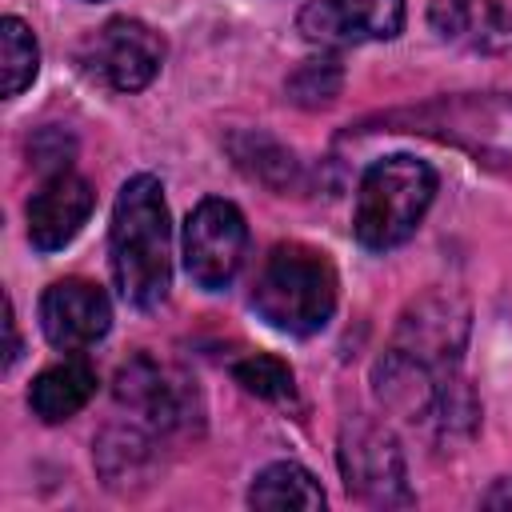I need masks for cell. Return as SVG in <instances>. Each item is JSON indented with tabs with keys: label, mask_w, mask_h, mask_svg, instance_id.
I'll return each instance as SVG.
<instances>
[{
	"label": "cell",
	"mask_w": 512,
	"mask_h": 512,
	"mask_svg": "<svg viewBox=\"0 0 512 512\" xmlns=\"http://www.w3.org/2000/svg\"><path fill=\"white\" fill-rule=\"evenodd\" d=\"M0 60H4L0 64L4 68V96H20L40 68V48H36L28 24L16 16L0 20Z\"/></svg>",
	"instance_id": "2e32d148"
},
{
	"label": "cell",
	"mask_w": 512,
	"mask_h": 512,
	"mask_svg": "<svg viewBox=\"0 0 512 512\" xmlns=\"http://www.w3.org/2000/svg\"><path fill=\"white\" fill-rule=\"evenodd\" d=\"M432 196H436V172L424 160L408 152L376 160L356 192V220H352L356 240L372 252L404 244L424 220Z\"/></svg>",
	"instance_id": "3957f363"
},
{
	"label": "cell",
	"mask_w": 512,
	"mask_h": 512,
	"mask_svg": "<svg viewBox=\"0 0 512 512\" xmlns=\"http://www.w3.org/2000/svg\"><path fill=\"white\" fill-rule=\"evenodd\" d=\"M164 60V44L160 36L128 16L108 20L88 44H84V68L88 76L104 80L116 92H140L144 84H152V76L160 72Z\"/></svg>",
	"instance_id": "8992f818"
},
{
	"label": "cell",
	"mask_w": 512,
	"mask_h": 512,
	"mask_svg": "<svg viewBox=\"0 0 512 512\" xmlns=\"http://www.w3.org/2000/svg\"><path fill=\"white\" fill-rule=\"evenodd\" d=\"M232 156H236V164H240L252 180H260V184H268V188H280V192H284V188L292 184V176H296L292 152L280 148L276 140L260 136V132L236 136V140H232Z\"/></svg>",
	"instance_id": "9a60e30c"
},
{
	"label": "cell",
	"mask_w": 512,
	"mask_h": 512,
	"mask_svg": "<svg viewBox=\"0 0 512 512\" xmlns=\"http://www.w3.org/2000/svg\"><path fill=\"white\" fill-rule=\"evenodd\" d=\"M108 264L116 288L136 308H156L172 284V224L156 176H132L112 208Z\"/></svg>",
	"instance_id": "6da1fadb"
},
{
	"label": "cell",
	"mask_w": 512,
	"mask_h": 512,
	"mask_svg": "<svg viewBox=\"0 0 512 512\" xmlns=\"http://www.w3.org/2000/svg\"><path fill=\"white\" fill-rule=\"evenodd\" d=\"M248 504L252 508H304V512H316V508H324V488L316 484V476L308 468L284 460V464H268L252 480Z\"/></svg>",
	"instance_id": "5bb4252c"
},
{
	"label": "cell",
	"mask_w": 512,
	"mask_h": 512,
	"mask_svg": "<svg viewBox=\"0 0 512 512\" xmlns=\"http://www.w3.org/2000/svg\"><path fill=\"white\" fill-rule=\"evenodd\" d=\"M92 396H96V368L80 356H68L32 380L28 404L44 424H60V420L76 416Z\"/></svg>",
	"instance_id": "4fadbf2b"
},
{
	"label": "cell",
	"mask_w": 512,
	"mask_h": 512,
	"mask_svg": "<svg viewBox=\"0 0 512 512\" xmlns=\"http://www.w3.org/2000/svg\"><path fill=\"white\" fill-rule=\"evenodd\" d=\"M400 28H404V0H312L300 12L304 40L320 48L392 40Z\"/></svg>",
	"instance_id": "ba28073f"
},
{
	"label": "cell",
	"mask_w": 512,
	"mask_h": 512,
	"mask_svg": "<svg viewBox=\"0 0 512 512\" xmlns=\"http://www.w3.org/2000/svg\"><path fill=\"white\" fill-rule=\"evenodd\" d=\"M432 28L472 52H496L512 44V12L500 0H436Z\"/></svg>",
	"instance_id": "8fae6325"
},
{
	"label": "cell",
	"mask_w": 512,
	"mask_h": 512,
	"mask_svg": "<svg viewBox=\"0 0 512 512\" xmlns=\"http://www.w3.org/2000/svg\"><path fill=\"white\" fill-rule=\"evenodd\" d=\"M248 252V224L232 200L208 196L184 224V268L204 292L232 284Z\"/></svg>",
	"instance_id": "5b68a950"
},
{
	"label": "cell",
	"mask_w": 512,
	"mask_h": 512,
	"mask_svg": "<svg viewBox=\"0 0 512 512\" xmlns=\"http://www.w3.org/2000/svg\"><path fill=\"white\" fill-rule=\"evenodd\" d=\"M116 400L144 408L160 428H176L188 420V396L180 384L168 380V372L160 364H152L148 356H136L132 364L120 368L116 376Z\"/></svg>",
	"instance_id": "7c38bea8"
},
{
	"label": "cell",
	"mask_w": 512,
	"mask_h": 512,
	"mask_svg": "<svg viewBox=\"0 0 512 512\" xmlns=\"http://www.w3.org/2000/svg\"><path fill=\"white\" fill-rule=\"evenodd\" d=\"M340 64L332 56H316V60H304L292 76H288V96L304 108H320V104H332L336 92H340Z\"/></svg>",
	"instance_id": "e0dca14e"
},
{
	"label": "cell",
	"mask_w": 512,
	"mask_h": 512,
	"mask_svg": "<svg viewBox=\"0 0 512 512\" xmlns=\"http://www.w3.org/2000/svg\"><path fill=\"white\" fill-rule=\"evenodd\" d=\"M108 324H112V304L92 280H80V276L56 280L40 296V328L52 348L80 352L96 344L108 332Z\"/></svg>",
	"instance_id": "9c48e42d"
},
{
	"label": "cell",
	"mask_w": 512,
	"mask_h": 512,
	"mask_svg": "<svg viewBox=\"0 0 512 512\" xmlns=\"http://www.w3.org/2000/svg\"><path fill=\"white\" fill-rule=\"evenodd\" d=\"M340 472L344 488L364 504H412L400 444L376 420L356 416L340 428Z\"/></svg>",
	"instance_id": "277c9868"
},
{
	"label": "cell",
	"mask_w": 512,
	"mask_h": 512,
	"mask_svg": "<svg viewBox=\"0 0 512 512\" xmlns=\"http://www.w3.org/2000/svg\"><path fill=\"white\" fill-rule=\"evenodd\" d=\"M252 308L276 332L288 336L320 332L336 312L332 260L308 244H276L252 280Z\"/></svg>",
	"instance_id": "7a4b0ae2"
},
{
	"label": "cell",
	"mask_w": 512,
	"mask_h": 512,
	"mask_svg": "<svg viewBox=\"0 0 512 512\" xmlns=\"http://www.w3.org/2000/svg\"><path fill=\"white\" fill-rule=\"evenodd\" d=\"M484 508H512V480H500V484L484 496Z\"/></svg>",
	"instance_id": "ffe728a7"
},
{
	"label": "cell",
	"mask_w": 512,
	"mask_h": 512,
	"mask_svg": "<svg viewBox=\"0 0 512 512\" xmlns=\"http://www.w3.org/2000/svg\"><path fill=\"white\" fill-rule=\"evenodd\" d=\"M4 328H8V352H4V368H12V364H16V356H20V340H16V320H12V304L4 308Z\"/></svg>",
	"instance_id": "d6986e66"
},
{
	"label": "cell",
	"mask_w": 512,
	"mask_h": 512,
	"mask_svg": "<svg viewBox=\"0 0 512 512\" xmlns=\"http://www.w3.org/2000/svg\"><path fill=\"white\" fill-rule=\"evenodd\" d=\"M92 208H96V192L84 176H72V172L48 176L28 200V240H32V248H40V252L64 248L88 224Z\"/></svg>",
	"instance_id": "30bf717a"
},
{
	"label": "cell",
	"mask_w": 512,
	"mask_h": 512,
	"mask_svg": "<svg viewBox=\"0 0 512 512\" xmlns=\"http://www.w3.org/2000/svg\"><path fill=\"white\" fill-rule=\"evenodd\" d=\"M232 376L252 396H264V400H288L292 396V368L276 356H244L232 368Z\"/></svg>",
	"instance_id": "ac0fdd59"
},
{
	"label": "cell",
	"mask_w": 512,
	"mask_h": 512,
	"mask_svg": "<svg viewBox=\"0 0 512 512\" xmlns=\"http://www.w3.org/2000/svg\"><path fill=\"white\" fill-rule=\"evenodd\" d=\"M464 336H468V308L452 296L432 292V296H420L400 316L392 352H400L432 372H448L460 360Z\"/></svg>",
	"instance_id": "52a82bcc"
}]
</instances>
